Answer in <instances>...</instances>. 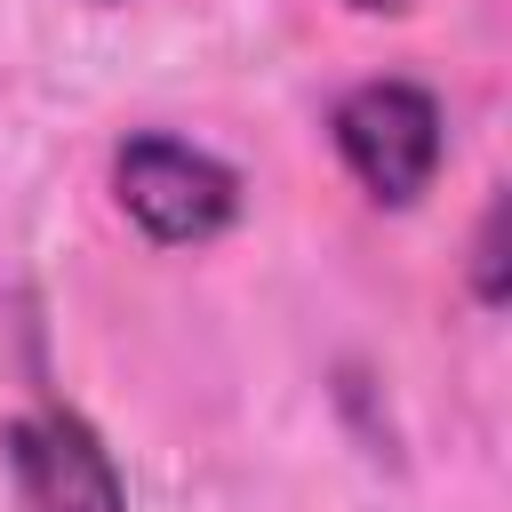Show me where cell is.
<instances>
[{
  "label": "cell",
  "instance_id": "2",
  "mask_svg": "<svg viewBox=\"0 0 512 512\" xmlns=\"http://www.w3.org/2000/svg\"><path fill=\"white\" fill-rule=\"evenodd\" d=\"M112 192H120L128 224L144 240H160V248H200L240 216V176L208 144H184L168 128H144V136L120 144Z\"/></svg>",
  "mask_w": 512,
  "mask_h": 512
},
{
  "label": "cell",
  "instance_id": "1",
  "mask_svg": "<svg viewBox=\"0 0 512 512\" xmlns=\"http://www.w3.org/2000/svg\"><path fill=\"white\" fill-rule=\"evenodd\" d=\"M328 136H336V160L352 168V184L376 208L424 200V184L440 176V152H448L440 96L416 88V80H360V88H344L336 112H328Z\"/></svg>",
  "mask_w": 512,
  "mask_h": 512
},
{
  "label": "cell",
  "instance_id": "3",
  "mask_svg": "<svg viewBox=\"0 0 512 512\" xmlns=\"http://www.w3.org/2000/svg\"><path fill=\"white\" fill-rule=\"evenodd\" d=\"M8 472L24 512H128V480L88 416L32 408L8 424Z\"/></svg>",
  "mask_w": 512,
  "mask_h": 512
},
{
  "label": "cell",
  "instance_id": "5",
  "mask_svg": "<svg viewBox=\"0 0 512 512\" xmlns=\"http://www.w3.org/2000/svg\"><path fill=\"white\" fill-rule=\"evenodd\" d=\"M352 8H368V16H376V8H416V0H352Z\"/></svg>",
  "mask_w": 512,
  "mask_h": 512
},
{
  "label": "cell",
  "instance_id": "4",
  "mask_svg": "<svg viewBox=\"0 0 512 512\" xmlns=\"http://www.w3.org/2000/svg\"><path fill=\"white\" fill-rule=\"evenodd\" d=\"M472 296L480 304H504V200L480 208V232H472Z\"/></svg>",
  "mask_w": 512,
  "mask_h": 512
}]
</instances>
